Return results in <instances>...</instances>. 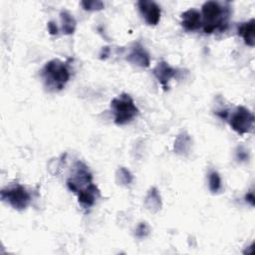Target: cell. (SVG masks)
<instances>
[{"instance_id":"5bb4252c","label":"cell","mask_w":255,"mask_h":255,"mask_svg":"<svg viewBox=\"0 0 255 255\" xmlns=\"http://www.w3.org/2000/svg\"><path fill=\"white\" fill-rule=\"evenodd\" d=\"M190 143H191V139L188 136V134H186L185 132L181 133L178 135V137L174 142V150L177 153H183L189 149Z\"/></svg>"},{"instance_id":"277c9868","label":"cell","mask_w":255,"mask_h":255,"mask_svg":"<svg viewBox=\"0 0 255 255\" xmlns=\"http://www.w3.org/2000/svg\"><path fill=\"white\" fill-rule=\"evenodd\" d=\"M94 185L93 176L88 166L82 161H77L73 175L67 180L68 188L74 193L79 194L92 188Z\"/></svg>"},{"instance_id":"44dd1931","label":"cell","mask_w":255,"mask_h":255,"mask_svg":"<svg viewBox=\"0 0 255 255\" xmlns=\"http://www.w3.org/2000/svg\"><path fill=\"white\" fill-rule=\"evenodd\" d=\"M237 157L240 160H245L248 158V152H246V150L242 149V147H239V150L237 151Z\"/></svg>"},{"instance_id":"ac0fdd59","label":"cell","mask_w":255,"mask_h":255,"mask_svg":"<svg viewBox=\"0 0 255 255\" xmlns=\"http://www.w3.org/2000/svg\"><path fill=\"white\" fill-rule=\"evenodd\" d=\"M118 178H120V181L124 184H128L131 182L132 180V176L130 174V172L125 168V167H121L119 170H118V175H117Z\"/></svg>"},{"instance_id":"3957f363","label":"cell","mask_w":255,"mask_h":255,"mask_svg":"<svg viewBox=\"0 0 255 255\" xmlns=\"http://www.w3.org/2000/svg\"><path fill=\"white\" fill-rule=\"evenodd\" d=\"M111 109L114 113L115 124L118 126L129 123L138 115L137 107L132 98L127 93H122L114 98L111 102Z\"/></svg>"},{"instance_id":"2e32d148","label":"cell","mask_w":255,"mask_h":255,"mask_svg":"<svg viewBox=\"0 0 255 255\" xmlns=\"http://www.w3.org/2000/svg\"><path fill=\"white\" fill-rule=\"evenodd\" d=\"M208 185L209 189L211 192L215 193L218 192L221 189V178L220 175L218 174L217 171H211L209 173V178H208Z\"/></svg>"},{"instance_id":"7a4b0ae2","label":"cell","mask_w":255,"mask_h":255,"mask_svg":"<svg viewBox=\"0 0 255 255\" xmlns=\"http://www.w3.org/2000/svg\"><path fill=\"white\" fill-rule=\"evenodd\" d=\"M41 77L49 91L58 92L63 90L70 80V71L65 62L53 59L45 64L41 71Z\"/></svg>"},{"instance_id":"30bf717a","label":"cell","mask_w":255,"mask_h":255,"mask_svg":"<svg viewBox=\"0 0 255 255\" xmlns=\"http://www.w3.org/2000/svg\"><path fill=\"white\" fill-rule=\"evenodd\" d=\"M181 26L186 31H195L202 26L201 14L196 9H188L181 15Z\"/></svg>"},{"instance_id":"e0dca14e","label":"cell","mask_w":255,"mask_h":255,"mask_svg":"<svg viewBox=\"0 0 255 255\" xmlns=\"http://www.w3.org/2000/svg\"><path fill=\"white\" fill-rule=\"evenodd\" d=\"M81 4L84 9L88 11H98L102 10L105 7L102 1H83Z\"/></svg>"},{"instance_id":"ffe728a7","label":"cell","mask_w":255,"mask_h":255,"mask_svg":"<svg viewBox=\"0 0 255 255\" xmlns=\"http://www.w3.org/2000/svg\"><path fill=\"white\" fill-rule=\"evenodd\" d=\"M245 200H246L248 203H250L252 206H254V204H255V197H254L253 191H249L248 193H246V195H245Z\"/></svg>"},{"instance_id":"9a60e30c","label":"cell","mask_w":255,"mask_h":255,"mask_svg":"<svg viewBox=\"0 0 255 255\" xmlns=\"http://www.w3.org/2000/svg\"><path fill=\"white\" fill-rule=\"evenodd\" d=\"M145 203L148 206V208L152 209L155 208V211L158 210L161 206V202H160V195L157 192L156 188H151L148 192V194L146 195L145 198Z\"/></svg>"},{"instance_id":"d6986e66","label":"cell","mask_w":255,"mask_h":255,"mask_svg":"<svg viewBox=\"0 0 255 255\" xmlns=\"http://www.w3.org/2000/svg\"><path fill=\"white\" fill-rule=\"evenodd\" d=\"M48 31L51 35H57L58 32H59V29H58V26L56 25V23L54 21H50L48 22Z\"/></svg>"},{"instance_id":"8fae6325","label":"cell","mask_w":255,"mask_h":255,"mask_svg":"<svg viewBox=\"0 0 255 255\" xmlns=\"http://www.w3.org/2000/svg\"><path fill=\"white\" fill-rule=\"evenodd\" d=\"M237 34L242 37L244 43L249 47L255 45V20L252 18L249 21L243 22L238 26Z\"/></svg>"},{"instance_id":"5b68a950","label":"cell","mask_w":255,"mask_h":255,"mask_svg":"<svg viewBox=\"0 0 255 255\" xmlns=\"http://www.w3.org/2000/svg\"><path fill=\"white\" fill-rule=\"evenodd\" d=\"M230 127L239 134H245L252 130L254 125V115L245 107L239 106L228 115L227 118Z\"/></svg>"},{"instance_id":"7c38bea8","label":"cell","mask_w":255,"mask_h":255,"mask_svg":"<svg viewBox=\"0 0 255 255\" xmlns=\"http://www.w3.org/2000/svg\"><path fill=\"white\" fill-rule=\"evenodd\" d=\"M99 196H100V190L97 187V185L95 184L92 188L79 193L78 200H79V203L84 208H89L95 204V202Z\"/></svg>"},{"instance_id":"52a82bcc","label":"cell","mask_w":255,"mask_h":255,"mask_svg":"<svg viewBox=\"0 0 255 255\" xmlns=\"http://www.w3.org/2000/svg\"><path fill=\"white\" fill-rule=\"evenodd\" d=\"M137 7L146 24L152 26L158 24L160 20L161 10L155 2L140 0L137 2Z\"/></svg>"},{"instance_id":"9c48e42d","label":"cell","mask_w":255,"mask_h":255,"mask_svg":"<svg viewBox=\"0 0 255 255\" xmlns=\"http://www.w3.org/2000/svg\"><path fill=\"white\" fill-rule=\"evenodd\" d=\"M152 73L157 81L160 83V85L163 87V90L166 91L168 89V82L176 75V70L170 67L167 62L161 61L156 64V66L152 70Z\"/></svg>"},{"instance_id":"8992f818","label":"cell","mask_w":255,"mask_h":255,"mask_svg":"<svg viewBox=\"0 0 255 255\" xmlns=\"http://www.w3.org/2000/svg\"><path fill=\"white\" fill-rule=\"evenodd\" d=\"M1 199L8 202L13 208L17 210H23L30 204L31 195L24 186L16 184L2 189Z\"/></svg>"},{"instance_id":"ba28073f","label":"cell","mask_w":255,"mask_h":255,"mask_svg":"<svg viewBox=\"0 0 255 255\" xmlns=\"http://www.w3.org/2000/svg\"><path fill=\"white\" fill-rule=\"evenodd\" d=\"M127 60L136 66L142 67V68H147L149 67L150 64V59L149 55L144 49L143 46H141L139 43H134L128 54Z\"/></svg>"},{"instance_id":"6da1fadb","label":"cell","mask_w":255,"mask_h":255,"mask_svg":"<svg viewBox=\"0 0 255 255\" xmlns=\"http://www.w3.org/2000/svg\"><path fill=\"white\" fill-rule=\"evenodd\" d=\"M200 14L204 33L211 34L216 31L224 32L227 29L231 10L228 2L207 1L202 5Z\"/></svg>"},{"instance_id":"4fadbf2b","label":"cell","mask_w":255,"mask_h":255,"mask_svg":"<svg viewBox=\"0 0 255 255\" xmlns=\"http://www.w3.org/2000/svg\"><path fill=\"white\" fill-rule=\"evenodd\" d=\"M60 18L62 22V32L65 35H71L76 30V19L74 16L67 10H62L60 12Z\"/></svg>"}]
</instances>
